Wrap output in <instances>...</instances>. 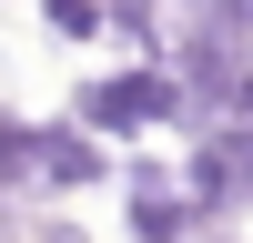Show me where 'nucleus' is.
Listing matches in <instances>:
<instances>
[{
	"label": "nucleus",
	"instance_id": "1",
	"mask_svg": "<svg viewBox=\"0 0 253 243\" xmlns=\"http://www.w3.org/2000/svg\"><path fill=\"white\" fill-rule=\"evenodd\" d=\"M61 112H71L81 132H101L112 152H132V142H152V132H182V122H193V91H182V71L162 51H122V61H101V71H81Z\"/></svg>",
	"mask_w": 253,
	"mask_h": 243
},
{
	"label": "nucleus",
	"instance_id": "2",
	"mask_svg": "<svg viewBox=\"0 0 253 243\" xmlns=\"http://www.w3.org/2000/svg\"><path fill=\"white\" fill-rule=\"evenodd\" d=\"M112 193H122V233H132V243H182V233H193L182 172H172L162 152H142V142L122 152V182H112Z\"/></svg>",
	"mask_w": 253,
	"mask_h": 243
},
{
	"label": "nucleus",
	"instance_id": "3",
	"mask_svg": "<svg viewBox=\"0 0 253 243\" xmlns=\"http://www.w3.org/2000/svg\"><path fill=\"white\" fill-rule=\"evenodd\" d=\"M122 182V152L101 132H81L71 112H41V193L51 202H81V193H112Z\"/></svg>",
	"mask_w": 253,
	"mask_h": 243
},
{
	"label": "nucleus",
	"instance_id": "4",
	"mask_svg": "<svg viewBox=\"0 0 253 243\" xmlns=\"http://www.w3.org/2000/svg\"><path fill=\"white\" fill-rule=\"evenodd\" d=\"M41 10V31L61 40V51H91V40H112V10L101 0H31Z\"/></svg>",
	"mask_w": 253,
	"mask_h": 243
},
{
	"label": "nucleus",
	"instance_id": "5",
	"mask_svg": "<svg viewBox=\"0 0 253 243\" xmlns=\"http://www.w3.org/2000/svg\"><path fill=\"white\" fill-rule=\"evenodd\" d=\"M101 10H112L122 51H162V40H172V0H101Z\"/></svg>",
	"mask_w": 253,
	"mask_h": 243
},
{
	"label": "nucleus",
	"instance_id": "6",
	"mask_svg": "<svg viewBox=\"0 0 253 243\" xmlns=\"http://www.w3.org/2000/svg\"><path fill=\"white\" fill-rule=\"evenodd\" d=\"M243 20H253V0H243Z\"/></svg>",
	"mask_w": 253,
	"mask_h": 243
}]
</instances>
